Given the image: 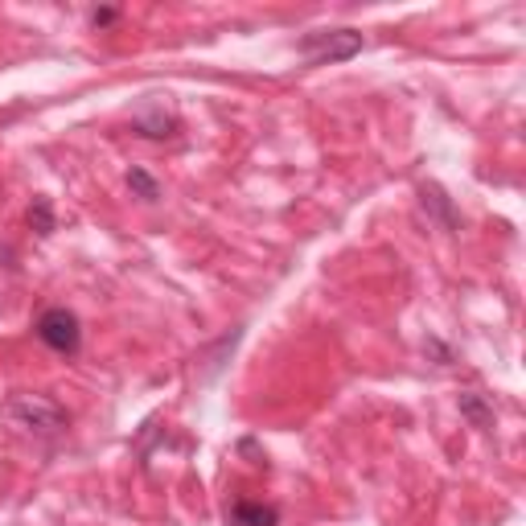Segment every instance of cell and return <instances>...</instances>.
Masks as SVG:
<instances>
[{"instance_id": "obj_1", "label": "cell", "mask_w": 526, "mask_h": 526, "mask_svg": "<svg viewBox=\"0 0 526 526\" xmlns=\"http://www.w3.org/2000/svg\"><path fill=\"white\" fill-rule=\"evenodd\" d=\"M5 416L33 436H58L70 424V411H66L62 403L49 399V394H29V391L13 394V399L5 403Z\"/></svg>"}, {"instance_id": "obj_2", "label": "cell", "mask_w": 526, "mask_h": 526, "mask_svg": "<svg viewBox=\"0 0 526 526\" xmlns=\"http://www.w3.org/2000/svg\"><path fill=\"white\" fill-rule=\"evenodd\" d=\"M33 329H37V342L46 345V350L62 353V358H74V353L82 350V325H79V317H74L66 304L46 309Z\"/></svg>"}, {"instance_id": "obj_3", "label": "cell", "mask_w": 526, "mask_h": 526, "mask_svg": "<svg viewBox=\"0 0 526 526\" xmlns=\"http://www.w3.org/2000/svg\"><path fill=\"white\" fill-rule=\"evenodd\" d=\"M362 54V33L353 29H325V33H309L300 41V58L309 66H329V62H345V58Z\"/></svg>"}, {"instance_id": "obj_4", "label": "cell", "mask_w": 526, "mask_h": 526, "mask_svg": "<svg viewBox=\"0 0 526 526\" xmlns=\"http://www.w3.org/2000/svg\"><path fill=\"white\" fill-rule=\"evenodd\" d=\"M226 526H279V510L276 506H263V501H230L226 506Z\"/></svg>"}, {"instance_id": "obj_5", "label": "cell", "mask_w": 526, "mask_h": 526, "mask_svg": "<svg viewBox=\"0 0 526 526\" xmlns=\"http://www.w3.org/2000/svg\"><path fill=\"white\" fill-rule=\"evenodd\" d=\"M419 197H424V210L432 214V218L440 222L444 230H457V210H452L448 194H444L440 185H432V181H424V185H419Z\"/></svg>"}, {"instance_id": "obj_6", "label": "cell", "mask_w": 526, "mask_h": 526, "mask_svg": "<svg viewBox=\"0 0 526 526\" xmlns=\"http://www.w3.org/2000/svg\"><path fill=\"white\" fill-rule=\"evenodd\" d=\"M173 128H177V120H173V115L164 111V107H153V111L136 115V132H140V136L164 140V136H173Z\"/></svg>"}, {"instance_id": "obj_7", "label": "cell", "mask_w": 526, "mask_h": 526, "mask_svg": "<svg viewBox=\"0 0 526 526\" xmlns=\"http://www.w3.org/2000/svg\"><path fill=\"white\" fill-rule=\"evenodd\" d=\"M460 416H465L473 427H489V424H493V407H489V403H485L477 391H465V394H460Z\"/></svg>"}, {"instance_id": "obj_8", "label": "cell", "mask_w": 526, "mask_h": 526, "mask_svg": "<svg viewBox=\"0 0 526 526\" xmlns=\"http://www.w3.org/2000/svg\"><path fill=\"white\" fill-rule=\"evenodd\" d=\"M29 226L37 230V235H54V230H58L54 202H49V197H33V205H29Z\"/></svg>"}, {"instance_id": "obj_9", "label": "cell", "mask_w": 526, "mask_h": 526, "mask_svg": "<svg viewBox=\"0 0 526 526\" xmlns=\"http://www.w3.org/2000/svg\"><path fill=\"white\" fill-rule=\"evenodd\" d=\"M128 189L140 197V202H156V197H161V185H156V177L148 169H132L128 173Z\"/></svg>"}, {"instance_id": "obj_10", "label": "cell", "mask_w": 526, "mask_h": 526, "mask_svg": "<svg viewBox=\"0 0 526 526\" xmlns=\"http://www.w3.org/2000/svg\"><path fill=\"white\" fill-rule=\"evenodd\" d=\"M120 21V8H90V25L95 29H107V25Z\"/></svg>"}, {"instance_id": "obj_11", "label": "cell", "mask_w": 526, "mask_h": 526, "mask_svg": "<svg viewBox=\"0 0 526 526\" xmlns=\"http://www.w3.org/2000/svg\"><path fill=\"white\" fill-rule=\"evenodd\" d=\"M424 350H432V353H436V358H440V366H448V362H452V350H444V345H440V342H427V345H424Z\"/></svg>"}]
</instances>
